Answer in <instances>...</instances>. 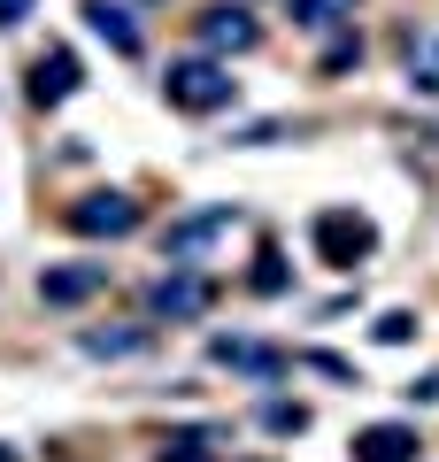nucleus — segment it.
Here are the masks:
<instances>
[{
    "label": "nucleus",
    "instance_id": "nucleus-1",
    "mask_svg": "<svg viewBox=\"0 0 439 462\" xmlns=\"http://www.w3.org/2000/svg\"><path fill=\"white\" fill-rule=\"evenodd\" d=\"M309 247H316V263H324V270H355V263H370V254H378V224L362 208H324L309 224Z\"/></svg>",
    "mask_w": 439,
    "mask_h": 462
},
{
    "label": "nucleus",
    "instance_id": "nucleus-2",
    "mask_svg": "<svg viewBox=\"0 0 439 462\" xmlns=\"http://www.w3.org/2000/svg\"><path fill=\"white\" fill-rule=\"evenodd\" d=\"M163 93H170V108H185V116H216V108L239 100V78H231L224 62H209V54H193V62H170Z\"/></svg>",
    "mask_w": 439,
    "mask_h": 462
},
{
    "label": "nucleus",
    "instance_id": "nucleus-3",
    "mask_svg": "<svg viewBox=\"0 0 439 462\" xmlns=\"http://www.w3.org/2000/svg\"><path fill=\"white\" fill-rule=\"evenodd\" d=\"M231 224H239V208H231V200H216V208H193V216H178V224L163 231V263H193V254H209L216 239H231Z\"/></svg>",
    "mask_w": 439,
    "mask_h": 462
},
{
    "label": "nucleus",
    "instance_id": "nucleus-4",
    "mask_svg": "<svg viewBox=\"0 0 439 462\" xmlns=\"http://www.w3.org/2000/svg\"><path fill=\"white\" fill-rule=\"evenodd\" d=\"M139 200L131 193H85V200H70L62 208V224L70 231H85V239H124V231H139Z\"/></svg>",
    "mask_w": 439,
    "mask_h": 462
},
{
    "label": "nucleus",
    "instance_id": "nucleus-5",
    "mask_svg": "<svg viewBox=\"0 0 439 462\" xmlns=\"http://www.w3.org/2000/svg\"><path fill=\"white\" fill-rule=\"evenodd\" d=\"M209 363L216 370H239V378H255V385H270V378H285L293 370V355L285 346H270V339H209Z\"/></svg>",
    "mask_w": 439,
    "mask_h": 462
},
{
    "label": "nucleus",
    "instance_id": "nucleus-6",
    "mask_svg": "<svg viewBox=\"0 0 439 462\" xmlns=\"http://www.w3.org/2000/svg\"><path fill=\"white\" fill-rule=\"evenodd\" d=\"M209 300H216L209 278H193V270H170V278L146 293V309L163 316V324H193V316H209Z\"/></svg>",
    "mask_w": 439,
    "mask_h": 462
},
{
    "label": "nucleus",
    "instance_id": "nucleus-7",
    "mask_svg": "<svg viewBox=\"0 0 439 462\" xmlns=\"http://www.w3.org/2000/svg\"><path fill=\"white\" fill-rule=\"evenodd\" d=\"M262 39V23L247 16L239 0H216V8H201V47L209 54H247Z\"/></svg>",
    "mask_w": 439,
    "mask_h": 462
},
{
    "label": "nucleus",
    "instance_id": "nucleus-8",
    "mask_svg": "<svg viewBox=\"0 0 439 462\" xmlns=\"http://www.w3.org/2000/svg\"><path fill=\"white\" fill-rule=\"evenodd\" d=\"M78 85H85V78H78V54H70V47H47V54L32 62V100H39V108H62Z\"/></svg>",
    "mask_w": 439,
    "mask_h": 462
},
{
    "label": "nucleus",
    "instance_id": "nucleus-9",
    "mask_svg": "<svg viewBox=\"0 0 439 462\" xmlns=\"http://www.w3.org/2000/svg\"><path fill=\"white\" fill-rule=\"evenodd\" d=\"M100 285H108V263H62V270L39 278V300L47 309H70V300H93Z\"/></svg>",
    "mask_w": 439,
    "mask_h": 462
},
{
    "label": "nucleus",
    "instance_id": "nucleus-10",
    "mask_svg": "<svg viewBox=\"0 0 439 462\" xmlns=\"http://www.w3.org/2000/svg\"><path fill=\"white\" fill-rule=\"evenodd\" d=\"M355 462H416V424H370V431H355Z\"/></svg>",
    "mask_w": 439,
    "mask_h": 462
},
{
    "label": "nucleus",
    "instance_id": "nucleus-11",
    "mask_svg": "<svg viewBox=\"0 0 439 462\" xmlns=\"http://www.w3.org/2000/svg\"><path fill=\"white\" fill-rule=\"evenodd\" d=\"M85 23H93V32L108 39L116 54H124V62H131V54H139V23H131L124 8H116V0H85Z\"/></svg>",
    "mask_w": 439,
    "mask_h": 462
},
{
    "label": "nucleus",
    "instance_id": "nucleus-12",
    "mask_svg": "<svg viewBox=\"0 0 439 462\" xmlns=\"http://www.w3.org/2000/svg\"><path fill=\"white\" fill-rule=\"evenodd\" d=\"M408 93L439 100V32H416V39H408Z\"/></svg>",
    "mask_w": 439,
    "mask_h": 462
},
{
    "label": "nucleus",
    "instance_id": "nucleus-13",
    "mask_svg": "<svg viewBox=\"0 0 439 462\" xmlns=\"http://www.w3.org/2000/svg\"><path fill=\"white\" fill-rule=\"evenodd\" d=\"M355 16V0H293V23L301 32H332V23Z\"/></svg>",
    "mask_w": 439,
    "mask_h": 462
},
{
    "label": "nucleus",
    "instance_id": "nucleus-14",
    "mask_svg": "<svg viewBox=\"0 0 439 462\" xmlns=\"http://www.w3.org/2000/svg\"><path fill=\"white\" fill-rule=\"evenodd\" d=\"M293 370H316V378H340V385H362V378H355V363H347V355H324V346H301V355H293Z\"/></svg>",
    "mask_w": 439,
    "mask_h": 462
},
{
    "label": "nucleus",
    "instance_id": "nucleus-15",
    "mask_svg": "<svg viewBox=\"0 0 439 462\" xmlns=\"http://www.w3.org/2000/svg\"><path fill=\"white\" fill-rule=\"evenodd\" d=\"M262 431L293 439V431H309V409H301V401H262Z\"/></svg>",
    "mask_w": 439,
    "mask_h": 462
},
{
    "label": "nucleus",
    "instance_id": "nucleus-16",
    "mask_svg": "<svg viewBox=\"0 0 439 462\" xmlns=\"http://www.w3.org/2000/svg\"><path fill=\"white\" fill-rule=\"evenodd\" d=\"M355 62H362V39H355V32H340V39L324 47V62H316V78H347Z\"/></svg>",
    "mask_w": 439,
    "mask_h": 462
},
{
    "label": "nucleus",
    "instance_id": "nucleus-17",
    "mask_svg": "<svg viewBox=\"0 0 439 462\" xmlns=\"http://www.w3.org/2000/svg\"><path fill=\"white\" fill-rule=\"evenodd\" d=\"M247 285H255V293H285V285H293L285 254H277V247H262V254H255V278H247Z\"/></svg>",
    "mask_w": 439,
    "mask_h": 462
},
{
    "label": "nucleus",
    "instance_id": "nucleus-18",
    "mask_svg": "<svg viewBox=\"0 0 439 462\" xmlns=\"http://www.w3.org/2000/svg\"><path fill=\"white\" fill-rule=\"evenodd\" d=\"M146 331H85V355H139Z\"/></svg>",
    "mask_w": 439,
    "mask_h": 462
},
{
    "label": "nucleus",
    "instance_id": "nucleus-19",
    "mask_svg": "<svg viewBox=\"0 0 439 462\" xmlns=\"http://www.w3.org/2000/svg\"><path fill=\"white\" fill-rule=\"evenodd\" d=\"M416 316H408V309H386V316H378V339H386V346H408V339H416Z\"/></svg>",
    "mask_w": 439,
    "mask_h": 462
},
{
    "label": "nucleus",
    "instance_id": "nucleus-20",
    "mask_svg": "<svg viewBox=\"0 0 439 462\" xmlns=\"http://www.w3.org/2000/svg\"><path fill=\"white\" fill-rule=\"evenodd\" d=\"M32 8H39V0H0V32H23V23H32Z\"/></svg>",
    "mask_w": 439,
    "mask_h": 462
},
{
    "label": "nucleus",
    "instance_id": "nucleus-21",
    "mask_svg": "<svg viewBox=\"0 0 439 462\" xmlns=\"http://www.w3.org/2000/svg\"><path fill=\"white\" fill-rule=\"evenodd\" d=\"M408 401H439V370H424V378L408 385Z\"/></svg>",
    "mask_w": 439,
    "mask_h": 462
},
{
    "label": "nucleus",
    "instance_id": "nucleus-22",
    "mask_svg": "<svg viewBox=\"0 0 439 462\" xmlns=\"http://www.w3.org/2000/svg\"><path fill=\"white\" fill-rule=\"evenodd\" d=\"M0 462H16V447H0Z\"/></svg>",
    "mask_w": 439,
    "mask_h": 462
}]
</instances>
